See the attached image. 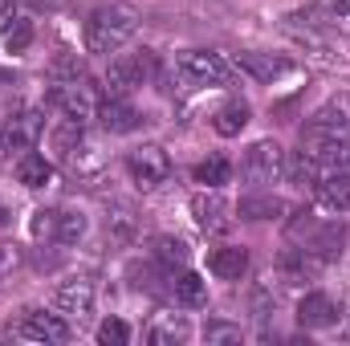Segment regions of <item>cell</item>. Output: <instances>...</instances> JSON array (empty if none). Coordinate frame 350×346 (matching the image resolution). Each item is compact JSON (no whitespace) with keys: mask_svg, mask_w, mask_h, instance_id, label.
<instances>
[{"mask_svg":"<svg viewBox=\"0 0 350 346\" xmlns=\"http://www.w3.org/2000/svg\"><path fill=\"white\" fill-rule=\"evenodd\" d=\"M29 4H33L37 12H53V8H62L66 0H29Z\"/></svg>","mask_w":350,"mask_h":346,"instance_id":"cell-38","label":"cell"},{"mask_svg":"<svg viewBox=\"0 0 350 346\" xmlns=\"http://www.w3.org/2000/svg\"><path fill=\"white\" fill-rule=\"evenodd\" d=\"M155 70H159L155 49L122 53V57H114V62H110V70H106V90H110V94H118V98H126V90H135V86H143L147 78H155Z\"/></svg>","mask_w":350,"mask_h":346,"instance_id":"cell-3","label":"cell"},{"mask_svg":"<svg viewBox=\"0 0 350 346\" xmlns=\"http://www.w3.org/2000/svg\"><path fill=\"white\" fill-rule=\"evenodd\" d=\"M237 212H241V220H277V216H285V200H277V196H245L237 204Z\"/></svg>","mask_w":350,"mask_h":346,"instance_id":"cell-22","label":"cell"},{"mask_svg":"<svg viewBox=\"0 0 350 346\" xmlns=\"http://www.w3.org/2000/svg\"><path fill=\"white\" fill-rule=\"evenodd\" d=\"M139 8L135 4H106L90 12L86 21V49L90 53H118L135 33H139Z\"/></svg>","mask_w":350,"mask_h":346,"instance_id":"cell-2","label":"cell"},{"mask_svg":"<svg viewBox=\"0 0 350 346\" xmlns=\"http://www.w3.org/2000/svg\"><path fill=\"white\" fill-rule=\"evenodd\" d=\"M249 118H253V110H249V102H245V98H232V102H224V106L216 110V118H212V127H216V135H224V139H232V135H241V131L249 127Z\"/></svg>","mask_w":350,"mask_h":346,"instance_id":"cell-17","label":"cell"},{"mask_svg":"<svg viewBox=\"0 0 350 346\" xmlns=\"http://www.w3.org/2000/svg\"><path fill=\"white\" fill-rule=\"evenodd\" d=\"M33 237L37 241H53L57 237V212H33Z\"/></svg>","mask_w":350,"mask_h":346,"instance_id":"cell-32","label":"cell"},{"mask_svg":"<svg viewBox=\"0 0 350 346\" xmlns=\"http://www.w3.org/2000/svg\"><path fill=\"white\" fill-rule=\"evenodd\" d=\"M151 249H155V261H163L167 269L187 265V257H191V253H187V245H183L179 237H155V245H151Z\"/></svg>","mask_w":350,"mask_h":346,"instance_id":"cell-28","label":"cell"},{"mask_svg":"<svg viewBox=\"0 0 350 346\" xmlns=\"http://www.w3.org/2000/svg\"><path fill=\"white\" fill-rule=\"evenodd\" d=\"M126 172H131V179H135V187L155 191L159 183H167V175H172V159H167L163 147L147 143V147H135V151L126 155Z\"/></svg>","mask_w":350,"mask_h":346,"instance_id":"cell-5","label":"cell"},{"mask_svg":"<svg viewBox=\"0 0 350 346\" xmlns=\"http://www.w3.org/2000/svg\"><path fill=\"white\" fill-rule=\"evenodd\" d=\"M347 135H350V102L334 98L326 102L306 127H301V151L322 168V163H338L347 155Z\"/></svg>","mask_w":350,"mask_h":346,"instance_id":"cell-1","label":"cell"},{"mask_svg":"<svg viewBox=\"0 0 350 346\" xmlns=\"http://www.w3.org/2000/svg\"><path fill=\"white\" fill-rule=\"evenodd\" d=\"M86 78V66L78 53H57L49 62V82H82Z\"/></svg>","mask_w":350,"mask_h":346,"instance_id":"cell-24","label":"cell"},{"mask_svg":"<svg viewBox=\"0 0 350 346\" xmlns=\"http://www.w3.org/2000/svg\"><path fill=\"white\" fill-rule=\"evenodd\" d=\"M45 98H49L53 110H62V114L74 118V122L98 118V98H94V86H90L86 78H82V82H53Z\"/></svg>","mask_w":350,"mask_h":346,"instance_id":"cell-4","label":"cell"},{"mask_svg":"<svg viewBox=\"0 0 350 346\" xmlns=\"http://www.w3.org/2000/svg\"><path fill=\"white\" fill-rule=\"evenodd\" d=\"M179 74L187 82H196V86H224L232 78V66L212 49H187L179 57Z\"/></svg>","mask_w":350,"mask_h":346,"instance_id":"cell-6","label":"cell"},{"mask_svg":"<svg viewBox=\"0 0 350 346\" xmlns=\"http://www.w3.org/2000/svg\"><path fill=\"white\" fill-rule=\"evenodd\" d=\"M273 306H277V297L261 285V289L253 293V314H257V318H269V314H273Z\"/></svg>","mask_w":350,"mask_h":346,"instance_id":"cell-36","label":"cell"},{"mask_svg":"<svg viewBox=\"0 0 350 346\" xmlns=\"http://www.w3.org/2000/svg\"><path fill=\"white\" fill-rule=\"evenodd\" d=\"M131 338V330H126V322H118V318H106L102 326H98V343L102 346H126Z\"/></svg>","mask_w":350,"mask_h":346,"instance_id":"cell-30","label":"cell"},{"mask_svg":"<svg viewBox=\"0 0 350 346\" xmlns=\"http://www.w3.org/2000/svg\"><path fill=\"white\" fill-rule=\"evenodd\" d=\"M237 66H241L245 74H253L257 82H273V78H281V74L289 70V62H285V57H273V53H241Z\"/></svg>","mask_w":350,"mask_h":346,"instance_id":"cell-20","label":"cell"},{"mask_svg":"<svg viewBox=\"0 0 350 346\" xmlns=\"http://www.w3.org/2000/svg\"><path fill=\"white\" fill-rule=\"evenodd\" d=\"M338 306H334V297L330 293H306L301 302H297V322L306 326V330H326V326H338Z\"/></svg>","mask_w":350,"mask_h":346,"instance_id":"cell-11","label":"cell"},{"mask_svg":"<svg viewBox=\"0 0 350 346\" xmlns=\"http://www.w3.org/2000/svg\"><path fill=\"white\" fill-rule=\"evenodd\" d=\"M167 289H172L175 302H179V306H187V310L208 306V281H204L200 273H191V269H179V273H172Z\"/></svg>","mask_w":350,"mask_h":346,"instance_id":"cell-14","label":"cell"},{"mask_svg":"<svg viewBox=\"0 0 350 346\" xmlns=\"http://www.w3.org/2000/svg\"><path fill=\"white\" fill-rule=\"evenodd\" d=\"M318 269H322V261L314 257L310 249H285V253L277 257V273H281L285 285H301V281H310Z\"/></svg>","mask_w":350,"mask_h":346,"instance_id":"cell-13","label":"cell"},{"mask_svg":"<svg viewBox=\"0 0 350 346\" xmlns=\"http://www.w3.org/2000/svg\"><path fill=\"white\" fill-rule=\"evenodd\" d=\"M21 261H25V249H21L16 241H0V273L21 269Z\"/></svg>","mask_w":350,"mask_h":346,"instance_id":"cell-34","label":"cell"},{"mask_svg":"<svg viewBox=\"0 0 350 346\" xmlns=\"http://www.w3.org/2000/svg\"><path fill=\"white\" fill-rule=\"evenodd\" d=\"M155 346H179L191 338V322L183 318V314H167V310H159L155 314V322H151V334H147Z\"/></svg>","mask_w":350,"mask_h":346,"instance_id":"cell-15","label":"cell"},{"mask_svg":"<svg viewBox=\"0 0 350 346\" xmlns=\"http://www.w3.org/2000/svg\"><path fill=\"white\" fill-rule=\"evenodd\" d=\"M12 21H16V4H12V0H0V37L8 33Z\"/></svg>","mask_w":350,"mask_h":346,"instance_id":"cell-37","label":"cell"},{"mask_svg":"<svg viewBox=\"0 0 350 346\" xmlns=\"http://www.w3.org/2000/svg\"><path fill=\"white\" fill-rule=\"evenodd\" d=\"M342 245H347V228H342V224H326V228H314V241H310L306 249L326 265V261H334L342 253Z\"/></svg>","mask_w":350,"mask_h":346,"instance_id":"cell-21","label":"cell"},{"mask_svg":"<svg viewBox=\"0 0 350 346\" xmlns=\"http://www.w3.org/2000/svg\"><path fill=\"white\" fill-rule=\"evenodd\" d=\"M338 338H350V314H347V326H338Z\"/></svg>","mask_w":350,"mask_h":346,"instance_id":"cell-40","label":"cell"},{"mask_svg":"<svg viewBox=\"0 0 350 346\" xmlns=\"http://www.w3.org/2000/svg\"><path fill=\"white\" fill-rule=\"evenodd\" d=\"M8 151H12V143H8V135H4V131H0V159H4V155H8Z\"/></svg>","mask_w":350,"mask_h":346,"instance_id":"cell-39","label":"cell"},{"mask_svg":"<svg viewBox=\"0 0 350 346\" xmlns=\"http://www.w3.org/2000/svg\"><path fill=\"white\" fill-rule=\"evenodd\" d=\"M98 118H102V127L110 135H131L139 127V110L126 98H118V94H110L106 102H98Z\"/></svg>","mask_w":350,"mask_h":346,"instance_id":"cell-12","label":"cell"},{"mask_svg":"<svg viewBox=\"0 0 350 346\" xmlns=\"http://www.w3.org/2000/svg\"><path fill=\"white\" fill-rule=\"evenodd\" d=\"M29 41H33V25L16 16V21L8 25V33H4V45H8V53H25V49H29Z\"/></svg>","mask_w":350,"mask_h":346,"instance_id":"cell-29","label":"cell"},{"mask_svg":"<svg viewBox=\"0 0 350 346\" xmlns=\"http://www.w3.org/2000/svg\"><path fill=\"white\" fill-rule=\"evenodd\" d=\"M86 237V216L82 212H57V245H78Z\"/></svg>","mask_w":350,"mask_h":346,"instance_id":"cell-26","label":"cell"},{"mask_svg":"<svg viewBox=\"0 0 350 346\" xmlns=\"http://www.w3.org/2000/svg\"><path fill=\"white\" fill-rule=\"evenodd\" d=\"M285 175H289L297 187H318V179H322V175H318V163H314L306 151H297V155L285 163Z\"/></svg>","mask_w":350,"mask_h":346,"instance_id":"cell-25","label":"cell"},{"mask_svg":"<svg viewBox=\"0 0 350 346\" xmlns=\"http://www.w3.org/2000/svg\"><path fill=\"white\" fill-rule=\"evenodd\" d=\"M208 269H212L220 281H241V277H245V269H249V253H245V249H237V245L216 249V253L208 257Z\"/></svg>","mask_w":350,"mask_h":346,"instance_id":"cell-18","label":"cell"},{"mask_svg":"<svg viewBox=\"0 0 350 346\" xmlns=\"http://www.w3.org/2000/svg\"><path fill=\"white\" fill-rule=\"evenodd\" d=\"M326 16H330L334 29L350 33V0H326Z\"/></svg>","mask_w":350,"mask_h":346,"instance_id":"cell-35","label":"cell"},{"mask_svg":"<svg viewBox=\"0 0 350 346\" xmlns=\"http://www.w3.org/2000/svg\"><path fill=\"white\" fill-rule=\"evenodd\" d=\"M228 175H232L228 159H224V155H212V159H204V163L196 168V183H204V187H220V183H228Z\"/></svg>","mask_w":350,"mask_h":346,"instance_id":"cell-27","label":"cell"},{"mask_svg":"<svg viewBox=\"0 0 350 346\" xmlns=\"http://www.w3.org/2000/svg\"><path fill=\"white\" fill-rule=\"evenodd\" d=\"M16 179H21L25 187H49V183H53V163H49L45 155H37V151H25V155L16 159Z\"/></svg>","mask_w":350,"mask_h":346,"instance_id":"cell-19","label":"cell"},{"mask_svg":"<svg viewBox=\"0 0 350 346\" xmlns=\"http://www.w3.org/2000/svg\"><path fill=\"white\" fill-rule=\"evenodd\" d=\"M4 135H8V143H12V147H29V143L41 135V114H37V110H25V114L8 118Z\"/></svg>","mask_w":350,"mask_h":346,"instance_id":"cell-23","label":"cell"},{"mask_svg":"<svg viewBox=\"0 0 350 346\" xmlns=\"http://www.w3.org/2000/svg\"><path fill=\"white\" fill-rule=\"evenodd\" d=\"M4 224H8V208L0 204V228H4Z\"/></svg>","mask_w":350,"mask_h":346,"instance_id":"cell-41","label":"cell"},{"mask_svg":"<svg viewBox=\"0 0 350 346\" xmlns=\"http://www.w3.org/2000/svg\"><path fill=\"white\" fill-rule=\"evenodd\" d=\"M16 334H21L25 343H66V338H70V326H66V318H57V314L29 310L25 322L16 326Z\"/></svg>","mask_w":350,"mask_h":346,"instance_id":"cell-9","label":"cell"},{"mask_svg":"<svg viewBox=\"0 0 350 346\" xmlns=\"http://www.w3.org/2000/svg\"><path fill=\"white\" fill-rule=\"evenodd\" d=\"M106 224H110V232H114V237H122V241H126V237H135V216H131V208H114V216H110Z\"/></svg>","mask_w":350,"mask_h":346,"instance_id":"cell-33","label":"cell"},{"mask_svg":"<svg viewBox=\"0 0 350 346\" xmlns=\"http://www.w3.org/2000/svg\"><path fill=\"white\" fill-rule=\"evenodd\" d=\"M191 216H196V224H200L204 232H224V228H228V204H224V196H220L216 187L191 196Z\"/></svg>","mask_w":350,"mask_h":346,"instance_id":"cell-10","label":"cell"},{"mask_svg":"<svg viewBox=\"0 0 350 346\" xmlns=\"http://www.w3.org/2000/svg\"><path fill=\"white\" fill-rule=\"evenodd\" d=\"M241 172H245V179H253V183H273V179L285 175V151L273 139H261V143H253L245 151V168Z\"/></svg>","mask_w":350,"mask_h":346,"instance_id":"cell-7","label":"cell"},{"mask_svg":"<svg viewBox=\"0 0 350 346\" xmlns=\"http://www.w3.org/2000/svg\"><path fill=\"white\" fill-rule=\"evenodd\" d=\"M204 338H208V346L212 343H241V326H232V322H208L204 326Z\"/></svg>","mask_w":350,"mask_h":346,"instance_id":"cell-31","label":"cell"},{"mask_svg":"<svg viewBox=\"0 0 350 346\" xmlns=\"http://www.w3.org/2000/svg\"><path fill=\"white\" fill-rule=\"evenodd\" d=\"M53 306H57V314H70V318H90L94 314V281L90 277H70V281H62L57 285V293H53Z\"/></svg>","mask_w":350,"mask_h":346,"instance_id":"cell-8","label":"cell"},{"mask_svg":"<svg viewBox=\"0 0 350 346\" xmlns=\"http://www.w3.org/2000/svg\"><path fill=\"white\" fill-rule=\"evenodd\" d=\"M318 204L330 208V212H347L350 208V172H334L326 179H318Z\"/></svg>","mask_w":350,"mask_h":346,"instance_id":"cell-16","label":"cell"}]
</instances>
